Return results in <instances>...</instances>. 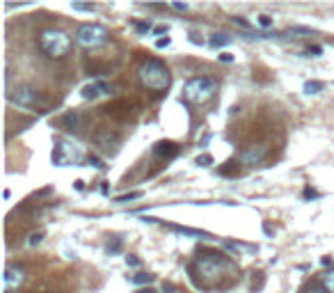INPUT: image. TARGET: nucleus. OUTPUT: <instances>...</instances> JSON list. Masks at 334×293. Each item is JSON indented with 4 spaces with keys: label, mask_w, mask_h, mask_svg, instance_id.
Masks as SVG:
<instances>
[{
    "label": "nucleus",
    "mask_w": 334,
    "mask_h": 293,
    "mask_svg": "<svg viewBox=\"0 0 334 293\" xmlns=\"http://www.w3.org/2000/svg\"><path fill=\"white\" fill-rule=\"evenodd\" d=\"M137 76H140L142 85H147L149 90H154V92L167 90V87H170V82H172L170 69H167L160 60H156V57H149L147 62H142Z\"/></svg>",
    "instance_id": "f257e3e1"
},
{
    "label": "nucleus",
    "mask_w": 334,
    "mask_h": 293,
    "mask_svg": "<svg viewBox=\"0 0 334 293\" xmlns=\"http://www.w3.org/2000/svg\"><path fill=\"white\" fill-rule=\"evenodd\" d=\"M215 92H218V82L211 76H195L183 85V101L193 106H201L213 99Z\"/></svg>",
    "instance_id": "f03ea898"
},
{
    "label": "nucleus",
    "mask_w": 334,
    "mask_h": 293,
    "mask_svg": "<svg viewBox=\"0 0 334 293\" xmlns=\"http://www.w3.org/2000/svg\"><path fill=\"white\" fill-rule=\"evenodd\" d=\"M39 46H41V51L46 53L48 57L57 60V57L69 53V48H71V37H69L65 30L48 28V30H44L41 37H39Z\"/></svg>",
    "instance_id": "7ed1b4c3"
},
{
    "label": "nucleus",
    "mask_w": 334,
    "mask_h": 293,
    "mask_svg": "<svg viewBox=\"0 0 334 293\" xmlns=\"http://www.w3.org/2000/svg\"><path fill=\"white\" fill-rule=\"evenodd\" d=\"M82 158H85V156H82V146L71 142V140H57L55 146H53V154H51L53 165H57V168L80 165Z\"/></svg>",
    "instance_id": "20e7f679"
},
{
    "label": "nucleus",
    "mask_w": 334,
    "mask_h": 293,
    "mask_svg": "<svg viewBox=\"0 0 334 293\" xmlns=\"http://www.w3.org/2000/svg\"><path fill=\"white\" fill-rule=\"evenodd\" d=\"M7 101L14 108L21 110H34L41 106V94L32 85H16L7 92Z\"/></svg>",
    "instance_id": "39448f33"
},
{
    "label": "nucleus",
    "mask_w": 334,
    "mask_h": 293,
    "mask_svg": "<svg viewBox=\"0 0 334 293\" xmlns=\"http://www.w3.org/2000/svg\"><path fill=\"white\" fill-rule=\"evenodd\" d=\"M193 268H197V273L201 277H206V280H215V277H220L227 268H232V263H229L224 257L208 252V255H201V257L195 259Z\"/></svg>",
    "instance_id": "423d86ee"
},
{
    "label": "nucleus",
    "mask_w": 334,
    "mask_h": 293,
    "mask_svg": "<svg viewBox=\"0 0 334 293\" xmlns=\"http://www.w3.org/2000/svg\"><path fill=\"white\" fill-rule=\"evenodd\" d=\"M76 41L82 48H99L108 41V30L103 26H99V23H85V26L78 28Z\"/></svg>",
    "instance_id": "0eeeda50"
},
{
    "label": "nucleus",
    "mask_w": 334,
    "mask_h": 293,
    "mask_svg": "<svg viewBox=\"0 0 334 293\" xmlns=\"http://www.w3.org/2000/svg\"><path fill=\"white\" fill-rule=\"evenodd\" d=\"M94 144L99 146L103 154H115L117 146L121 144V138H119V133H115V131L101 129L94 133Z\"/></svg>",
    "instance_id": "6e6552de"
},
{
    "label": "nucleus",
    "mask_w": 334,
    "mask_h": 293,
    "mask_svg": "<svg viewBox=\"0 0 334 293\" xmlns=\"http://www.w3.org/2000/svg\"><path fill=\"white\" fill-rule=\"evenodd\" d=\"M268 156V146L266 144H252V146H247V149H243L240 151V163L243 165H259L263 158Z\"/></svg>",
    "instance_id": "1a4fd4ad"
},
{
    "label": "nucleus",
    "mask_w": 334,
    "mask_h": 293,
    "mask_svg": "<svg viewBox=\"0 0 334 293\" xmlns=\"http://www.w3.org/2000/svg\"><path fill=\"white\" fill-rule=\"evenodd\" d=\"M110 82H106V80H94V82H87L85 87L80 90V96L82 99H87V101H94V99H99V96H106V94H110Z\"/></svg>",
    "instance_id": "9d476101"
},
{
    "label": "nucleus",
    "mask_w": 334,
    "mask_h": 293,
    "mask_svg": "<svg viewBox=\"0 0 334 293\" xmlns=\"http://www.w3.org/2000/svg\"><path fill=\"white\" fill-rule=\"evenodd\" d=\"M23 280H26V273H23L21 268H16V266H7V268H5V289H7V291L18 289V286L23 284Z\"/></svg>",
    "instance_id": "9b49d317"
},
{
    "label": "nucleus",
    "mask_w": 334,
    "mask_h": 293,
    "mask_svg": "<svg viewBox=\"0 0 334 293\" xmlns=\"http://www.w3.org/2000/svg\"><path fill=\"white\" fill-rule=\"evenodd\" d=\"M167 232L181 234V236H190V238H211V234L201 232V229H193V227H183V224H165Z\"/></svg>",
    "instance_id": "f8f14e48"
},
{
    "label": "nucleus",
    "mask_w": 334,
    "mask_h": 293,
    "mask_svg": "<svg viewBox=\"0 0 334 293\" xmlns=\"http://www.w3.org/2000/svg\"><path fill=\"white\" fill-rule=\"evenodd\" d=\"M154 154L156 156H165V158H174V156L179 154V146H176L174 142H170V140H163V142L154 144Z\"/></svg>",
    "instance_id": "ddd939ff"
},
{
    "label": "nucleus",
    "mask_w": 334,
    "mask_h": 293,
    "mask_svg": "<svg viewBox=\"0 0 334 293\" xmlns=\"http://www.w3.org/2000/svg\"><path fill=\"white\" fill-rule=\"evenodd\" d=\"M302 90H304V94H309V96H311V94H321V92L325 90V82H321V80H307Z\"/></svg>",
    "instance_id": "4468645a"
},
{
    "label": "nucleus",
    "mask_w": 334,
    "mask_h": 293,
    "mask_svg": "<svg viewBox=\"0 0 334 293\" xmlns=\"http://www.w3.org/2000/svg\"><path fill=\"white\" fill-rule=\"evenodd\" d=\"M234 39L229 37V35H211V39H208V46L211 48H222V46H229Z\"/></svg>",
    "instance_id": "2eb2a0df"
},
{
    "label": "nucleus",
    "mask_w": 334,
    "mask_h": 293,
    "mask_svg": "<svg viewBox=\"0 0 334 293\" xmlns=\"http://www.w3.org/2000/svg\"><path fill=\"white\" fill-rule=\"evenodd\" d=\"M154 280H156V277L151 275V273H140V275L131 277V282H133V284H151Z\"/></svg>",
    "instance_id": "dca6fc26"
},
{
    "label": "nucleus",
    "mask_w": 334,
    "mask_h": 293,
    "mask_svg": "<svg viewBox=\"0 0 334 293\" xmlns=\"http://www.w3.org/2000/svg\"><path fill=\"white\" fill-rule=\"evenodd\" d=\"M273 23H275V21H273V16H270V14H259V16H257V26L263 28V30H268Z\"/></svg>",
    "instance_id": "f3484780"
},
{
    "label": "nucleus",
    "mask_w": 334,
    "mask_h": 293,
    "mask_svg": "<svg viewBox=\"0 0 334 293\" xmlns=\"http://www.w3.org/2000/svg\"><path fill=\"white\" fill-rule=\"evenodd\" d=\"M142 193L140 190H135V193H129V195H119V197H115V204H124V202H131V199H140Z\"/></svg>",
    "instance_id": "a211bd4d"
},
{
    "label": "nucleus",
    "mask_w": 334,
    "mask_h": 293,
    "mask_svg": "<svg viewBox=\"0 0 334 293\" xmlns=\"http://www.w3.org/2000/svg\"><path fill=\"white\" fill-rule=\"evenodd\" d=\"M323 289L327 293H334V270H330L325 277H323Z\"/></svg>",
    "instance_id": "6ab92c4d"
},
{
    "label": "nucleus",
    "mask_w": 334,
    "mask_h": 293,
    "mask_svg": "<svg viewBox=\"0 0 334 293\" xmlns=\"http://www.w3.org/2000/svg\"><path fill=\"white\" fill-rule=\"evenodd\" d=\"M62 124H67V126H71V129H76V126H78V115H76V112H67V115L62 117Z\"/></svg>",
    "instance_id": "aec40b11"
},
{
    "label": "nucleus",
    "mask_w": 334,
    "mask_h": 293,
    "mask_svg": "<svg viewBox=\"0 0 334 293\" xmlns=\"http://www.w3.org/2000/svg\"><path fill=\"white\" fill-rule=\"evenodd\" d=\"M87 163H90L92 168H96V170H106L108 168V165L103 163L101 158H96V156H87Z\"/></svg>",
    "instance_id": "412c9836"
},
{
    "label": "nucleus",
    "mask_w": 334,
    "mask_h": 293,
    "mask_svg": "<svg viewBox=\"0 0 334 293\" xmlns=\"http://www.w3.org/2000/svg\"><path fill=\"white\" fill-rule=\"evenodd\" d=\"M71 7H73V12H94V9H96V5H82V3H73Z\"/></svg>",
    "instance_id": "4be33fe9"
},
{
    "label": "nucleus",
    "mask_w": 334,
    "mask_h": 293,
    "mask_svg": "<svg viewBox=\"0 0 334 293\" xmlns=\"http://www.w3.org/2000/svg\"><path fill=\"white\" fill-rule=\"evenodd\" d=\"M197 165H201V168H211V165H213V156H211V154H201L197 158Z\"/></svg>",
    "instance_id": "5701e85b"
},
{
    "label": "nucleus",
    "mask_w": 334,
    "mask_h": 293,
    "mask_svg": "<svg viewBox=\"0 0 334 293\" xmlns=\"http://www.w3.org/2000/svg\"><path fill=\"white\" fill-rule=\"evenodd\" d=\"M119 250H121V241H119V238H115V241H112L110 245H108V250H106V252L112 257V255H117Z\"/></svg>",
    "instance_id": "b1692460"
},
{
    "label": "nucleus",
    "mask_w": 334,
    "mask_h": 293,
    "mask_svg": "<svg viewBox=\"0 0 334 293\" xmlns=\"http://www.w3.org/2000/svg\"><path fill=\"white\" fill-rule=\"evenodd\" d=\"M234 23H236V26H240V28H243V30H252V26H249V23L247 21H245V18L243 16H234Z\"/></svg>",
    "instance_id": "393cba45"
},
{
    "label": "nucleus",
    "mask_w": 334,
    "mask_h": 293,
    "mask_svg": "<svg viewBox=\"0 0 334 293\" xmlns=\"http://www.w3.org/2000/svg\"><path fill=\"white\" fill-rule=\"evenodd\" d=\"M41 238H44V232L32 234V236H30V241H28V243H30V245H39V243H41Z\"/></svg>",
    "instance_id": "a878e982"
},
{
    "label": "nucleus",
    "mask_w": 334,
    "mask_h": 293,
    "mask_svg": "<svg viewBox=\"0 0 334 293\" xmlns=\"http://www.w3.org/2000/svg\"><path fill=\"white\" fill-rule=\"evenodd\" d=\"M321 53H323V48H321V46H309L304 55H314V57H316V55H321Z\"/></svg>",
    "instance_id": "bb28decb"
},
{
    "label": "nucleus",
    "mask_w": 334,
    "mask_h": 293,
    "mask_svg": "<svg viewBox=\"0 0 334 293\" xmlns=\"http://www.w3.org/2000/svg\"><path fill=\"white\" fill-rule=\"evenodd\" d=\"M135 30L144 35V32H149V30H151V26H149V23H135Z\"/></svg>",
    "instance_id": "cd10ccee"
},
{
    "label": "nucleus",
    "mask_w": 334,
    "mask_h": 293,
    "mask_svg": "<svg viewBox=\"0 0 334 293\" xmlns=\"http://www.w3.org/2000/svg\"><path fill=\"white\" fill-rule=\"evenodd\" d=\"M172 44V39L170 37H163V39H158V41H156V48H167Z\"/></svg>",
    "instance_id": "c85d7f7f"
},
{
    "label": "nucleus",
    "mask_w": 334,
    "mask_h": 293,
    "mask_svg": "<svg viewBox=\"0 0 334 293\" xmlns=\"http://www.w3.org/2000/svg\"><path fill=\"white\" fill-rule=\"evenodd\" d=\"M126 263H129V266H133V268H137V266H140V259H137L135 255H129V257H126Z\"/></svg>",
    "instance_id": "c756f323"
},
{
    "label": "nucleus",
    "mask_w": 334,
    "mask_h": 293,
    "mask_svg": "<svg viewBox=\"0 0 334 293\" xmlns=\"http://www.w3.org/2000/svg\"><path fill=\"white\" fill-rule=\"evenodd\" d=\"M304 199H311V197H318V193H316V190H311V188H304Z\"/></svg>",
    "instance_id": "7c9ffc66"
},
{
    "label": "nucleus",
    "mask_w": 334,
    "mask_h": 293,
    "mask_svg": "<svg viewBox=\"0 0 334 293\" xmlns=\"http://www.w3.org/2000/svg\"><path fill=\"white\" fill-rule=\"evenodd\" d=\"M220 60H222V62H234V55H232V53H220Z\"/></svg>",
    "instance_id": "2f4dec72"
},
{
    "label": "nucleus",
    "mask_w": 334,
    "mask_h": 293,
    "mask_svg": "<svg viewBox=\"0 0 334 293\" xmlns=\"http://www.w3.org/2000/svg\"><path fill=\"white\" fill-rule=\"evenodd\" d=\"M172 9H176V12H185V9H188V5H181V3H174V5H172Z\"/></svg>",
    "instance_id": "473e14b6"
},
{
    "label": "nucleus",
    "mask_w": 334,
    "mask_h": 293,
    "mask_svg": "<svg viewBox=\"0 0 334 293\" xmlns=\"http://www.w3.org/2000/svg\"><path fill=\"white\" fill-rule=\"evenodd\" d=\"M167 30H170V28H167V26H158V28H156V35H163V32H167Z\"/></svg>",
    "instance_id": "72a5a7b5"
},
{
    "label": "nucleus",
    "mask_w": 334,
    "mask_h": 293,
    "mask_svg": "<svg viewBox=\"0 0 334 293\" xmlns=\"http://www.w3.org/2000/svg\"><path fill=\"white\" fill-rule=\"evenodd\" d=\"M321 263H323V266H330V263H332V257H323Z\"/></svg>",
    "instance_id": "f704fd0d"
},
{
    "label": "nucleus",
    "mask_w": 334,
    "mask_h": 293,
    "mask_svg": "<svg viewBox=\"0 0 334 293\" xmlns=\"http://www.w3.org/2000/svg\"><path fill=\"white\" fill-rule=\"evenodd\" d=\"M163 291H167V293H172V291H174V286H172V284H163Z\"/></svg>",
    "instance_id": "c9c22d12"
},
{
    "label": "nucleus",
    "mask_w": 334,
    "mask_h": 293,
    "mask_svg": "<svg viewBox=\"0 0 334 293\" xmlns=\"http://www.w3.org/2000/svg\"><path fill=\"white\" fill-rule=\"evenodd\" d=\"M309 293H327L325 289H314V291H309Z\"/></svg>",
    "instance_id": "e433bc0d"
},
{
    "label": "nucleus",
    "mask_w": 334,
    "mask_h": 293,
    "mask_svg": "<svg viewBox=\"0 0 334 293\" xmlns=\"http://www.w3.org/2000/svg\"><path fill=\"white\" fill-rule=\"evenodd\" d=\"M137 293H154L151 289H142V291H137Z\"/></svg>",
    "instance_id": "4c0bfd02"
}]
</instances>
